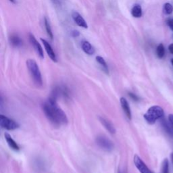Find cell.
<instances>
[{"label": "cell", "instance_id": "6da1fadb", "mask_svg": "<svg viewBox=\"0 0 173 173\" xmlns=\"http://www.w3.org/2000/svg\"><path fill=\"white\" fill-rule=\"evenodd\" d=\"M43 110L48 119L56 126H62L68 123V118L64 112L59 107L56 97L52 96L43 105Z\"/></svg>", "mask_w": 173, "mask_h": 173}, {"label": "cell", "instance_id": "7a4b0ae2", "mask_svg": "<svg viewBox=\"0 0 173 173\" xmlns=\"http://www.w3.org/2000/svg\"><path fill=\"white\" fill-rule=\"evenodd\" d=\"M26 63L30 75L33 78L35 83L38 86H41L43 84L42 77L37 62L33 59H29Z\"/></svg>", "mask_w": 173, "mask_h": 173}, {"label": "cell", "instance_id": "3957f363", "mask_svg": "<svg viewBox=\"0 0 173 173\" xmlns=\"http://www.w3.org/2000/svg\"><path fill=\"white\" fill-rule=\"evenodd\" d=\"M164 115L163 109L158 105L152 106L144 115V119L149 124H154Z\"/></svg>", "mask_w": 173, "mask_h": 173}, {"label": "cell", "instance_id": "277c9868", "mask_svg": "<svg viewBox=\"0 0 173 173\" xmlns=\"http://www.w3.org/2000/svg\"><path fill=\"white\" fill-rule=\"evenodd\" d=\"M96 142L102 149L106 152H110L114 149V143L107 137L104 135H99L96 137Z\"/></svg>", "mask_w": 173, "mask_h": 173}, {"label": "cell", "instance_id": "5b68a950", "mask_svg": "<svg viewBox=\"0 0 173 173\" xmlns=\"http://www.w3.org/2000/svg\"><path fill=\"white\" fill-rule=\"evenodd\" d=\"M0 126L3 129L10 130V131H12L19 127V124L16 122L3 115L0 116Z\"/></svg>", "mask_w": 173, "mask_h": 173}, {"label": "cell", "instance_id": "8992f818", "mask_svg": "<svg viewBox=\"0 0 173 173\" xmlns=\"http://www.w3.org/2000/svg\"><path fill=\"white\" fill-rule=\"evenodd\" d=\"M133 161H134V164L136 168L138 169V171L141 173H154L147 166V165L144 163L143 161L141 160L139 156L135 155Z\"/></svg>", "mask_w": 173, "mask_h": 173}, {"label": "cell", "instance_id": "52a82bcc", "mask_svg": "<svg viewBox=\"0 0 173 173\" xmlns=\"http://www.w3.org/2000/svg\"><path fill=\"white\" fill-rule=\"evenodd\" d=\"M29 41L30 43V44L32 45L35 50L36 51V52L39 55V56L41 59L44 58V52H43V49L42 48L41 45H40V43L37 41L36 38L35 37V36L32 33L29 34Z\"/></svg>", "mask_w": 173, "mask_h": 173}, {"label": "cell", "instance_id": "ba28073f", "mask_svg": "<svg viewBox=\"0 0 173 173\" xmlns=\"http://www.w3.org/2000/svg\"><path fill=\"white\" fill-rule=\"evenodd\" d=\"M72 19L74 20V21L75 22V23L78 26L82 27V28H84V29L88 28V25L86 24L85 19L79 13L77 12L76 11L73 12L72 14Z\"/></svg>", "mask_w": 173, "mask_h": 173}, {"label": "cell", "instance_id": "9c48e42d", "mask_svg": "<svg viewBox=\"0 0 173 173\" xmlns=\"http://www.w3.org/2000/svg\"><path fill=\"white\" fill-rule=\"evenodd\" d=\"M41 41L43 43V45H44V48L45 49L46 52H47V54H48L49 57L51 58V60L54 61V62H57L58 60H57L56 55V54H55L54 51L53 50L51 45L46 40H45V39H43L42 38H41Z\"/></svg>", "mask_w": 173, "mask_h": 173}, {"label": "cell", "instance_id": "30bf717a", "mask_svg": "<svg viewBox=\"0 0 173 173\" xmlns=\"http://www.w3.org/2000/svg\"><path fill=\"white\" fill-rule=\"evenodd\" d=\"M120 104H121V107L123 110V112H124L125 115L127 116V117L128 118V119L131 120L132 119V114H131V108H130L129 102L127 101V100L125 99L124 97H122L120 98Z\"/></svg>", "mask_w": 173, "mask_h": 173}, {"label": "cell", "instance_id": "8fae6325", "mask_svg": "<svg viewBox=\"0 0 173 173\" xmlns=\"http://www.w3.org/2000/svg\"><path fill=\"white\" fill-rule=\"evenodd\" d=\"M99 119L101 123L103 124L104 127L111 134H115L116 133V129L115 127H114V125L111 123V122H110L108 120L105 119L104 117H100Z\"/></svg>", "mask_w": 173, "mask_h": 173}, {"label": "cell", "instance_id": "7c38bea8", "mask_svg": "<svg viewBox=\"0 0 173 173\" xmlns=\"http://www.w3.org/2000/svg\"><path fill=\"white\" fill-rule=\"evenodd\" d=\"M81 48L84 51L85 53L90 55V56L93 55L96 52L95 49H94L93 47L91 45V43L87 41H83L81 43Z\"/></svg>", "mask_w": 173, "mask_h": 173}, {"label": "cell", "instance_id": "4fadbf2b", "mask_svg": "<svg viewBox=\"0 0 173 173\" xmlns=\"http://www.w3.org/2000/svg\"><path fill=\"white\" fill-rule=\"evenodd\" d=\"M4 137H5V139L6 140V142H7V145H9V147L12 149H13V150H14V151H19L20 150V147L18 146V145L12 139V137L8 134V133H6L5 135H4Z\"/></svg>", "mask_w": 173, "mask_h": 173}, {"label": "cell", "instance_id": "5bb4252c", "mask_svg": "<svg viewBox=\"0 0 173 173\" xmlns=\"http://www.w3.org/2000/svg\"><path fill=\"white\" fill-rule=\"evenodd\" d=\"M9 40L10 44L13 47H14V48H19V47L22 46V39L20 38L17 35H11Z\"/></svg>", "mask_w": 173, "mask_h": 173}, {"label": "cell", "instance_id": "9a60e30c", "mask_svg": "<svg viewBox=\"0 0 173 173\" xmlns=\"http://www.w3.org/2000/svg\"><path fill=\"white\" fill-rule=\"evenodd\" d=\"M131 14L135 18H140L142 16V8L139 4H135L131 10Z\"/></svg>", "mask_w": 173, "mask_h": 173}, {"label": "cell", "instance_id": "2e32d148", "mask_svg": "<svg viewBox=\"0 0 173 173\" xmlns=\"http://www.w3.org/2000/svg\"><path fill=\"white\" fill-rule=\"evenodd\" d=\"M96 61L99 63V64L101 66L102 69H103L104 71L106 73V74H108L109 73V69L108 67V65H107V63L105 61L104 59L102 58L101 56H98L96 57Z\"/></svg>", "mask_w": 173, "mask_h": 173}, {"label": "cell", "instance_id": "e0dca14e", "mask_svg": "<svg viewBox=\"0 0 173 173\" xmlns=\"http://www.w3.org/2000/svg\"><path fill=\"white\" fill-rule=\"evenodd\" d=\"M44 24H45V29H46V31H47V33H48V36L50 37L51 39H53V37H54L53 33H52V29H51L49 21H48V19L47 18V17L44 18Z\"/></svg>", "mask_w": 173, "mask_h": 173}, {"label": "cell", "instance_id": "ac0fdd59", "mask_svg": "<svg viewBox=\"0 0 173 173\" xmlns=\"http://www.w3.org/2000/svg\"><path fill=\"white\" fill-rule=\"evenodd\" d=\"M156 54L159 58H162L165 54V48L162 43H160L156 48Z\"/></svg>", "mask_w": 173, "mask_h": 173}, {"label": "cell", "instance_id": "d6986e66", "mask_svg": "<svg viewBox=\"0 0 173 173\" xmlns=\"http://www.w3.org/2000/svg\"><path fill=\"white\" fill-rule=\"evenodd\" d=\"M164 12L167 15H170L173 12V6L170 3H166L164 5Z\"/></svg>", "mask_w": 173, "mask_h": 173}, {"label": "cell", "instance_id": "ffe728a7", "mask_svg": "<svg viewBox=\"0 0 173 173\" xmlns=\"http://www.w3.org/2000/svg\"><path fill=\"white\" fill-rule=\"evenodd\" d=\"M162 173H169V164L167 159H165L163 162Z\"/></svg>", "mask_w": 173, "mask_h": 173}, {"label": "cell", "instance_id": "44dd1931", "mask_svg": "<svg viewBox=\"0 0 173 173\" xmlns=\"http://www.w3.org/2000/svg\"><path fill=\"white\" fill-rule=\"evenodd\" d=\"M166 23L170 29L173 30V18H168L166 21Z\"/></svg>", "mask_w": 173, "mask_h": 173}, {"label": "cell", "instance_id": "7402d4cb", "mask_svg": "<svg viewBox=\"0 0 173 173\" xmlns=\"http://www.w3.org/2000/svg\"><path fill=\"white\" fill-rule=\"evenodd\" d=\"M79 35H80L79 31H78L77 30H72V37L77 38V37H78V36H79Z\"/></svg>", "mask_w": 173, "mask_h": 173}, {"label": "cell", "instance_id": "603a6c76", "mask_svg": "<svg viewBox=\"0 0 173 173\" xmlns=\"http://www.w3.org/2000/svg\"><path fill=\"white\" fill-rule=\"evenodd\" d=\"M129 96L131 97L132 99L133 100H135V101H137L139 100V97H137L136 95H135L134 93H129Z\"/></svg>", "mask_w": 173, "mask_h": 173}, {"label": "cell", "instance_id": "cb8c5ba5", "mask_svg": "<svg viewBox=\"0 0 173 173\" xmlns=\"http://www.w3.org/2000/svg\"><path fill=\"white\" fill-rule=\"evenodd\" d=\"M168 120H169V122H170V123L171 124L172 127L173 128V115H170L168 116Z\"/></svg>", "mask_w": 173, "mask_h": 173}, {"label": "cell", "instance_id": "d4e9b609", "mask_svg": "<svg viewBox=\"0 0 173 173\" xmlns=\"http://www.w3.org/2000/svg\"><path fill=\"white\" fill-rule=\"evenodd\" d=\"M168 49H169V52H170L172 54H173V43H172V44H171L168 46Z\"/></svg>", "mask_w": 173, "mask_h": 173}, {"label": "cell", "instance_id": "484cf974", "mask_svg": "<svg viewBox=\"0 0 173 173\" xmlns=\"http://www.w3.org/2000/svg\"><path fill=\"white\" fill-rule=\"evenodd\" d=\"M118 173H124V172L122 171L121 170H119V172H118Z\"/></svg>", "mask_w": 173, "mask_h": 173}, {"label": "cell", "instance_id": "4316f807", "mask_svg": "<svg viewBox=\"0 0 173 173\" xmlns=\"http://www.w3.org/2000/svg\"><path fill=\"white\" fill-rule=\"evenodd\" d=\"M10 1L11 2H12V3H15V0H10Z\"/></svg>", "mask_w": 173, "mask_h": 173}, {"label": "cell", "instance_id": "83f0119b", "mask_svg": "<svg viewBox=\"0 0 173 173\" xmlns=\"http://www.w3.org/2000/svg\"><path fill=\"white\" fill-rule=\"evenodd\" d=\"M171 158H172V163H173V154H172V156H171Z\"/></svg>", "mask_w": 173, "mask_h": 173}, {"label": "cell", "instance_id": "f1b7e54d", "mask_svg": "<svg viewBox=\"0 0 173 173\" xmlns=\"http://www.w3.org/2000/svg\"><path fill=\"white\" fill-rule=\"evenodd\" d=\"M171 63H172V66H173V58L171 60Z\"/></svg>", "mask_w": 173, "mask_h": 173}]
</instances>
